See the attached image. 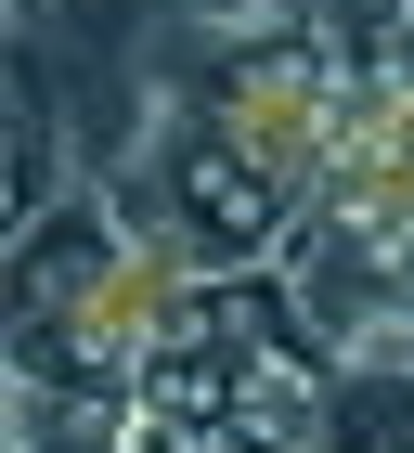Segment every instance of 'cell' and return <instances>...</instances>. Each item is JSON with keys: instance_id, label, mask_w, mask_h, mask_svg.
Returning a JSON list of instances; mask_svg holds the SVG:
<instances>
[{"instance_id": "6da1fadb", "label": "cell", "mask_w": 414, "mask_h": 453, "mask_svg": "<svg viewBox=\"0 0 414 453\" xmlns=\"http://www.w3.org/2000/svg\"><path fill=\"white\" fill-rule=\"evenodd\" d=\"M104 195H117L130 234H169L195 273H259L285 246V220H298V195H285L207 104H181V91H156V130H142V156L104 181Z\"/></svg>"}, {"instance_id": "7a4b0ae2", "label": "cell", "mask_w": 414, "mask_h": 453, "mask_svg": "<svg viewBox=\"0 0 414 453\" xmlns=\"http://www.w3.org/2000/svg\"><path fill=\"white\" fill-rule=\"evenodd\" d=\"M310 453H414V363H337Z\"/></svg>"}]
</instances>
